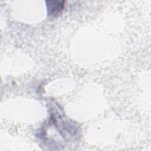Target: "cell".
Listing matches in <instances>:
<instances>
[{"label": "cell", "mask_w": 151, "mask_h": 151, "mask_svg": "<svg viewBox=\"0 0 151 151\" xmlns=\"http://www.w3.org/2000/svg\"><path fill=\"white\" fill-rule=\"evenodd\" d=\"M64 5L62 2H60L59 4L54 5H47V8L49 15H57L61 10L63 9Z\"/></svg>", "instance_id": "6da1fadb"}]
</instances>
